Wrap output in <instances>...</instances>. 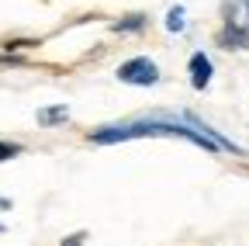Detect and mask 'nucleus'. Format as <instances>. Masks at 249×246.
<instances>
[{"label":"nucleus","mask_w":249,"mask_h":246,"mask_svg":"<svg viewBox=\"0 0 249 246\" xmlns=\"http://www.w3.org/2000/svg\"><path fill=\"white\" fill-rule=\"evenodd\" d=\"M62 246H83V232H76V236H70L66 243H62Z\"/></svg>","instance_id":"nucleus-8"},{"label":"nucleus","mask_w":249,"mask_h":246,"mask_svg":"<svg viewBox=\"0 0 249 246\" xmlns=\"http://www.w3.org/2000/svg\"><path fill=\"white\" fill-rule=\"evenodd\" d=\"M18 152H21V146H14V142H0V163H4V160H14Z\"/></svg>","instance_id":"nucleus-7"},{"label":"nucleus","mask_w":249,"mask_h":246,"mask_svg":"<svg viewBox=\"0 0 249 246\" xmlns=\"http://www.w3.org/2000/svg\"><path fill=\"white\" fill-rule=\"evenodd\" d=\"M118 80L121 83H132V87H149V83L160 80V70H156L152 59H128V63H121Z\"/></svg>","instance_id":"nucleus-3"},{"label":"nucleus","mask_w":249,"mask_h":246,"mask_svg":"<svg viewBox=\"0 0 249 246\" xmlns=\"http://www.w3.org/2000/svg\"><path fill=\"white\" fill-rule=\"evenodd\" d=\"M246 173H249V167H246Z\"/></svg>","instance_id":"nucleus-9"},{"label":"nucleus","mask_w":249,"mask_h":246,"mask_svg":"<svg viewBox=\"0 0 249 246\" xmlns=\"http://www.w3.org/2000/svg\"><path fill=\"white\" fill-rule=\"evenodd\" d=\"M166 28H170V32H183V11H180V7H173V11H170Z\"/></svg>","instance_id":"nucleus-6"},{"label":"nucleus","mask_w":249,"mask_h":246,"mask_svg":"<svg viewBox=\"0 0 249 246\" xmlns=\"http://www.w3.org/2000/svg\"><path fill=\"white\" fill-rule=\"evenodd\" d=\"M191 83H194V90H204L211 83V59L204 52L191 56Z\"/></svg>","instance_id":"nucleus-4"},{"label":"nucleus","mask_w":249,"mask_h":246,"mask_svg":"<svg viewBox=\"0 0 249 246\" xmlns=\"http://www.w3.org/2000/svg\"><path fill=\"white\" fill-rule=\"evenodd\" d=\"M142 135H166V139H187L208 152H218V146L197 132V129H187V125H177V121H132V125H111V129H101L93 132V142H124V139H142Z\"/></svg>","instance_id":"nucleus-1"},{"label":"nucleus","mask_w":249,"mask_h":246,"mask_svg":"<svg viewBox=\"0 0 249 246\" xmlns=\"http://www.w3.org/2000/svg\"><path fill=\"white\" fill-rule=\"evenodd\" d=\"M218 42L225 49H249V0H225Z\"/></svg>","instance_id":"nucleus-2"},{"label":"nucleus","mask_w":249,"mask_h":246,"mask_svg":"<svg viewBox=\"0 0 249 246\" xmlns=\"http://www.w3.org/2000/svg\"><path fill=\"white\" fill-rule=\"evenodd\" d=\"M70 118V108L66 104H55V108H42L38 111V125H59V121Z\"/></svg>","instance_id":"nucleus-5"}]
</instances>
